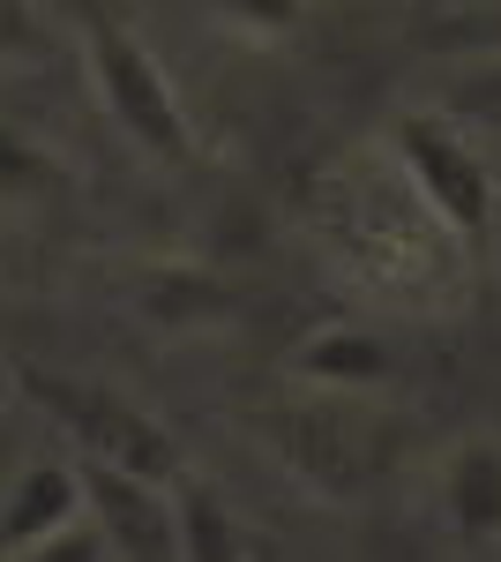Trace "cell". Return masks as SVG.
<instances>
[{
  "label": "cell",
  "instance_id": "obj_10",
  "mask_svg": "<svg viewBox=\"0 0 501 562\" xmlns=\"http://www.w3.org/2000/svg\"><path fill=\"white\" fill-rule=\"evenodd\" d=\"M143 301H150V315H166V323H187V315L225 307V285L209 270H150L143 278Z\"/></svg>",
  "mask_w": 501,
  "mask_h": 562
},
{
  "label": "cell",
  "instance_id": "obj_2",
  "mask_svg": "<svg viewBox=\"0 0 501 562\" xmlns=\"http://www.w3.org/2000/svg\"><path fill=\"white\" fill-rule=\"evenodd\" d=\"M76 15H83L90 68H98V90H105L121 135L135 150H150L158 166H187V158H195V128H187V113H180V98H172V76L158 68V53L135 38L127 23H113L98 0H76Z\"/></svg>",
  "mask_w": 501,
  "mask_h": 562
},
{
  "label": "cell",
  "instance_id": "obj_11",
  "mask_svg": "<svg viewBox=\"0 0 501 562\" xmlns=\"http://www.w3.org/2000/svg\"><path fill=\"white\" fill-rule=\"evenodd\" d=\"M45 15L38 0H0V60H38L45 53Z\"/></svg>",
  "mask_w": 501,
  "mask_h": 562
},
{
  "label": "cell",
  "instance_id": "obj_5",
  "mask_svg": "<svg viewBox=\"0 0 501 562\" xmlns=\"http://www.w3.org/2000/svg\"><path fill=\"white\" fill-rule=\"evenodd\" d=\"M83 495L98 510L105 548H121V555H180V518H166L158 480H135V473H113V465L83 458Z\"/></svg>",
  "mask_w": 501,
  "mask_h": 562
},
{
  "label": "cell",
  "instance_id": "obj_3",
  "mask_svg": "<svg viewBox=\"0 0 501 562\" xmlns=\"http://www.w3.org/2000/svg\"><path fill=\"white\" fill-rule=\"evenodd\" d=\"M31 397L68 428V442L83 450L90 465H113V473H135V480H158L172 487L180 480V442H172L135 397L121 390H98V383H68V375H23Z\"/></svg>",
  "mask_w": 501,
  "mask_h": 562
},
{
  "label": "cell",
  "instance_id": "obj_15",
  "mask_svg": "<svg viewBox=\"0 0 501 562\" xmlns=\"http://www.w3.org/2000/svg\"><path fill=\"white\" fill-rule=\"evenodd\" d=\"M442 8H501V0H442Z\"/></svg>",
  "mask_w": 501,
  "mask_h": 562
},
{
  "label": "cell",
  "instance_id": "obj_8",
  "mask_svg": "<svg viewBox=\"0 0 501 562\" xmlns=\"http://www.w3.org/2000/svg\"><path fill=\"white\" fill-rule=\"evenodd\" d=\"M293 368L322 390H375V383H389L397 360H389V346H382L375 330H322L315 346L293 352Z\"/></svg>",
  "mask_w": 501,
  "mask_h": 562
},
{
  "label": "cell",
  "instance_id": "obj_7",
  "mask_svg": "<svg viewBox=\"0 0 501 562\" xmlns=\"http://www.w3.org/2000/svg\"><path fill=\"white\" fill-rule=\"evenodd\" d=\"M442 503L471 548H494L501 540V450L494 442H464L442 473Z\"/></svg>",
  "mask_w": 501,
  "mask_h": 562
},
{
  "label": "cell",
  "instance_id": "obj_4",
  "mask_svg": "<svg viewBox=\"0 0 501 562\" xmlns=\"http://www.w3.org/2000/svg\"><path fill=\"white\" fill-rule=\"evenodd\" d=\"M397 158H405V173L419 180V195L434 203V217H442L457 240H487V233H494V173H487L442 121L405 113V121H397Z\"/></svg>",
  "mask_w": 501,
  "mask_h": 562
},
{
  "label": "cell",
  "instance_id": "obj_6",
  "mask_svg": "<svg viewBox=\"0 0 501 562\" xmlns=\"http://www.w3.org/2000/svg\"><path fill=\"white\" fill-rule=\"evenodd\" d=\"M76 487H83V473H68V465H31V473L15 480L8 510H0V555L53 548L76 525Z\"/></svg>",
  "mask_w": 501,
  "mask_h": 562
},
{
  "label": "cell",
  "instance_id": "obj_9",
  "mask_svg": "<svg viewBox=\"0 0 501 562\" xmlns=\"http://www.w3.org/2000/svg\"><path fill=\"white\" fill-rule=\"evenodd\" d=\"M180 555L225 562V555H254V540L225 525V503H217L209 487H187V495H180Z\"/></svg>",
  "mask_w": 501,
  "mask_h": 562
},
{
  "label": "cell",
  "instance_id": "obj_12",
  "mask_svg": "<svg viewBox=\"0 0 501 562\" xmlns=\"http://www.w3.org/2000/svg\"><path fill=\"white\" fill-rule=\"evenodd\" d=\"M45 180H53V166H45L23 135L0 128V188H23V195H31V188H45Z\"/></svg>",
  "mask_w": 501,
  "mask_h": 562
},
{
  "label": "cell",
  "instance_id": "obj_14",
  "mask_svg": "<svg viewBox=\"0 0 501 562\" xmlns=\"http://www.w3.org/2000/svg\"><path fill=\"white\" fill-rule=\"evenodd\" d=\"M457 98H479V105H501V68H487V76H471V83H464Z\"/></svg>",
  "mask_w": 501,
  "mask_h": 562
},
{
  "label": "cell",
  "instance_id": "obj_1",
  "mask_svg": "<svg viewBox=\"0 0 501 562\" xmlns=\"http://www.w3.org/2000/svg\"><path fill=\"white\" fill-rule=\"evenodd\" d=\"M254 435L322 495H367L397 458V420H382L367 405H344V397H307L285 413H262Z\"/></svg>",
  "mask_w": 501,
  "mask_h": 562
},
{
  "label": "cell",
  "instance_id": "obj_13",
  "mask_svg": "<svg viewBox=\"0 0 501 562\" xmlns=\"http://www.w3.org/2000/svg\"><path fill=\"white\" fill-rule=\"evenodd\" d=\"M232 23H248V31H293L299 15H307V0H217Z\"/></svg>",
  "mask_w": 501,
  "mask_h": 562
}]
</instances>
